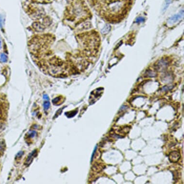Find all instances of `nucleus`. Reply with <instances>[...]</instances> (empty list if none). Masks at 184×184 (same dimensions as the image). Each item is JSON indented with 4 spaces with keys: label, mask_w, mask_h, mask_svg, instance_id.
<instances>
[{
    "label": "nucleus",
    "mask_w": 184,
    "mask_h": 184,
    "mask_svg": "<svg viewBox=\"0 0 184 184\" xmlns=\"http://www.w3.org/2000/svg\"><path fill=\"white\" fill-rule=\"evenodd\" d=\"M89 10L83 0H71L64 12V19L70 22L85 19L89 15Z\"/></svg>",
    "instance_id": "obj_1"
},
{
    "label": "nucleus",
    "mask_w": 184,
    "mask_h": 184,
    "mask_svg": "<svg viewBox=\"0 0 184 184\" xmlns=\"http://www.w3.org/2000/svg\"><path fill=\"white\" fill-rule=\"evenodd\" d=\"M8 109L9 104L6 97L0 95V130L7 121Z\"/></svg>",
    "instance_id": "obj_2"
},
{
    "label": "nucleus",
    "mask_w": 184,
    "mask_h": 184,
    "mask_svg": "<svg viewBox=\"0 0 184 184\" xmlns=\"http://www.w3.org/2000/svg\"><path fill=\"white\" fill-rule=\"evenodd\" d=\"M26 11L27 14L32 16L33 18H40L44 16L45 13L42 9L39 8L38 7H35L34 6H32V4H29L25 6Z\"/></svg>",
    "instance_id": "obj_3"
},
{
    "label": "nucleus",
    "mask_w": 184,
    "mask_h": 184,
    "mask_svg": "<svg viewBox=\"0 0 184 184\" xmlns=\"http://www.w3.org/2000/svg\"><path fill=\"white\" fill-rule=\"evenodd\" d=\"M50 24V19L46 17L44 18L42 23L34 22L32 24V27L36 32H42L44 30L47 26H49Z\"/></svg>",
    "instance_id": "obj_4"
},
{
    "label": "nucleus",
    "mask_w": 184,
    "mask_h": 184,
    "mask_svg": "<svg viewBox=\"0 0 184 184\" xmlns=\"http://www.w3.org/2000/svg\"><path fill=\"white\" fill-rule=\"evenodd\" d=\"M169 62L165 59H161L159 60L155 66V68L159 72L164 71L166 70L168 67Z\"/></svg>",
    "instance_id": "obj_5"
},
{
    "label": "nucleus",
    "mask_w": 184,
    "mask_h": 184,
    "mask_svg": "<svg viewBox=\"0 0 184 184\" xmlns=\"http://www.w3.org/2000/svg\"><path fill=\"white\" fill-rule=\"evenodd\" d=\"M183 15H184V11L183 10L178 14H177V15H176L171 17L168 20V24H173L178 22L181 20L182 18H183Z\"/></svg>",
    "instance_id": "obj_6"
},
{
    "label": "nucleus",
    "mask_w": 184,
    "mask_h": 184,
    "mask_svg": "<svg viewBox=\"0 0 184 184\" xmlns=\"http://www.w3.org/2000/svg\"><path fill=\"white\" fill-rule=\"evenodd\" d=\"M180 158V154L177 151H173L170 153L169 156V161L171 162H176Z\"/></svg>",
    "instance_id": "obj_7"
},
{
    "label": "nucleus",
    "mask_w": 184,
    "mask_h": 184,
    "mask_svg": "<svg viewBox=\"0 0 184 184\" xmlns=\"http://www.w3.org/2000/svg\"><path fill=\"white\" fill-rule=\"evenodd\" d=\"M32 3L37 4H49L53 3L54 0H30Z\"/></svg>",
    "instance_id": "obj_8"
},
{
    "label": "nucleus",
    "mask_w": 184,
    "mask_h": 184,
    "mask_svg": "<svg viewBox=\"0 0 184 184\" xmlns=\"http://www.w3.org/2000/svg\"><path fill=\"white\" fill-rule=\"evenodd\" d=\"M6 145L4 140H0V156L3 155L6 150Z\"/></svg>",
    "instance_id": "obj_9"
},
{
    "label": "nucleus",
    "mask_w": 184,
    "mask_h": 184,
    "mask_svg": "<svg viewBox=\"0 0 184 184\" xmlns=\"http://www.w3.org/2000/svg\"><path fill=\"white\" fill-rule=\"evenodd\" d=\"M44 99H45V102H44V108L45 110H47L50 106V102L49 101V98L47 95H44Z\"/></svg>",
    "instance_id": "obj_10"
},
{
    "label": "nucleus",
    "mask_w": 184,
    "mask_h": 184,
    "mask_svg": "<svg viewBox=\"0 0 184 184\" xmlns=\"http://www.w3.org/2000/svg\"><path fill=\"white\" fill-rule=\"evenodd\" d=\"M111 26L109 24H106L105 25V27H103V29L102 30L101 32L103 34H106L108 32H109V31L111 30Z\"/></svg>",
    "instance_id": "obj_11"
},
{
    "label": "nucleus",
    "mask_w": 184,
    "mask_h": 184,
    "mask_svg": "<svg viewBox=\"0 0 184 184\" xmlns=\"http://www.w3.org/2000/svg\"><path fill=\"white\" fill-rule=\"evenodd\" d=\"M145 75H146V77H154L156 76V74L155 73H154V72H153L152 70H147L145 73Z\"/></svg>",
    "instance_id": "obj_12"
},
{
    "label": "nucleus",
    "mask_w": 184,
    "mask_h": 184,
    "mask_svg": "<svg viewBox=\"0 0 184 184\" xmlns=\"http://www.w3.org/2000/svg\"><path fill=\"white\" fill-rule=\"evenodd\" d=\"M7 59H8V57L6 54L2 53L0 55V61L2 62H6L7 61Z\"/></svg>",
    "instance_id": "obj_13"
},
{
    "label": "nucleus",
    "mask_w": 184,
    "mask_h": 184,
    "mask_svg": "<svg viewBox=\"0 0 184 184\" xmlns=\"http://www.w3.org/2000/svg\"><path fill=\"white\" fill-rule=\"evenodd\" d=\"M172 1V0H166V1H165V4H164V8H163L164 10H165V9H166L167 7L169 6V4H170Z\"/></svg>",
    "instance_id": "obj_14"
},
{
    "label": "nucleus",
    "mask_w": 184,
    "mask_h": 184,
    "mask_svg": "<svg viewBox=\"0 0 184 184\" xmlns=\"http://www.w3.org/2000/svg\"><path fill=\"white\" fill-rule=\"evenodd\" d=\"M145 20V19L144 18L140 16V17H138V18H136L135 22V23H141V22H144Z\"/></svg>",
    "instance_id": "obj_15"
},
{
    "label": "nucleus",
    "mask_w": 184,
    "mask_h": 184,
    "mask_svg": "<svg viewBox=\"0 0 184 184\" xmlns=\"http://www.w3.org/2000/svg\"><path fill=\"white\" fill-rule=\"evenodd\" d=\"M1 41H0V48H1Z\"/></svg>",
    "instance_id": "obj_16"
}]
</instances>
